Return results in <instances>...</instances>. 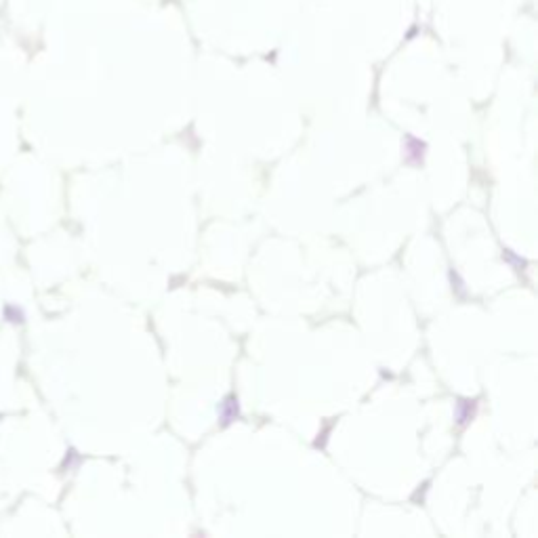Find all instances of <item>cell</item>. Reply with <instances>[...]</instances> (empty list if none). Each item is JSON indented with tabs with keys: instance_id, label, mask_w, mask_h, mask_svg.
Masks as SVG:
<instances>
[{
	"instance_id": "obj_1",
	"label": "cell",
	"mask_w": 538,
	"mask_h": 538,
	"mask_svg": "<svg viewBox=\"0 0 538 538\" xmlns=\"http://www.w3.org/2000/svg\"><path fill=\"white\" fill-rule=\"evenodd\" d=\"M475 410H477V401L475 399H460L456 404V420H458V425H467L471 418L475 416Z\"/></svg>"
},
{
	"instance_id": "obj_2",
	"label": "cell",
	"mask_w": 538,
	"mask_h": 538,
	"mask_svg": "<svg viewBox=\"0 0 538 538\" xmlns=\"http://www.w3.org/2000/svg\"><path fill=\"white\" fill-rule=\"evenodd\" d=\"M238 414H240L238 399H236L234 395H229L225 401L221 404V422H223V425H229V422H234V420L238 418Z\"/></svg>"
},
{
	"instance_id": "obj_3",
	"label": "cell",
	"mask_w": 538,
	"mask_h": 538,
	"mask_svg": "<svg viewBox=\"0 0 538 538\" xmlns=\"http://www.w3.org/2000/svg\"><path fill=\"white\" fill-rule=\"evenodd\" d=\"M422 156H425V143H420V141L410 137L406 141V160L412 162V164H420Z\"/></svg>"
}]
</instances>
